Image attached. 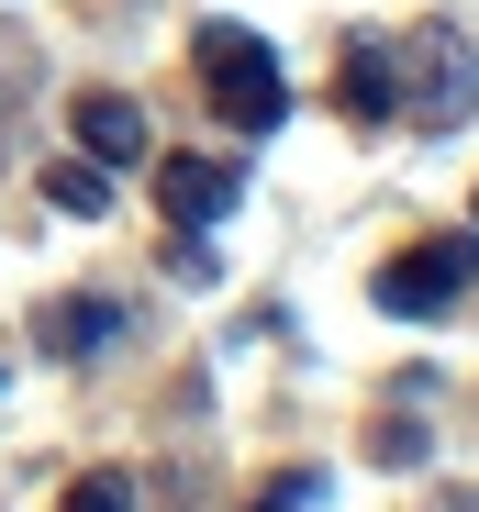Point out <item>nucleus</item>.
<instances>
[{
  "label": "nucleus",
  "instance_id": "4",
  "mask_svg": "<svg viewBox=\"0 0 479 512\" xmlns=\"http://www.w3.org/2000/svg\"><path fill=\"white\" fill-rule=\"evenodd\" d=\"M156 212H168L179 234L223 223V212H234V167H223V156H156Z\"/></svg>",
  "mask_w": 479,
  "mask_h": 512
},
{
  "label": "nucleus",
  "instance_id": "2",
  "mask_svg": "<svg viewBox=\"0 0 479 512\" xmlns=\"http://www.w3.org/2000/svg\"><path fill=\"white\" fill-rule=\"evenodd\" d=\"M201 78H212V112H223L234 134H279V123H290V78H279V56H268L246 23H212V34H201Z\"/></svg>",
  "mask_w": 479,
  "mask_h": 512
},
{
  "label": "nucleus",
  "instance_id": "12",
  "mask_svg": "<svg viewBox=\"0 0 479 512\" xmlns=\"http://www.w3.org/2000/svg\"><path fill=\"white\" fill-rule=\"evenodd\" d=\"M424 512H479V490H446V501H424Z\"/></svg>",
  "mask_w": 479,
  "mask_h": 512
},
{
  "label": "nucleus",
  "instance_id": "10",
  "mask_svg": "<svg viewBox=\"0 0 479 512\" xmlns=\"http://www.w3.org/2000/svg\"><path fill=\"white\" fill-rule=\"evenodd\" d=\"M368 457H379V468H413V457H424V423H379Z\"/></svg>",
  "mask_w": 479,
  "mask_h": 512
},
{
  "label": "nucleus",
  "instance_id": "9",
  "mask_svg": "<svg viewBox=\"0 0 479 512\" xmlns=\"http://www.w3.org/2000/svg\"><path fill=\"white\" fill-rule=\"evenodd\" d=\"M67 512H134V490H123L112 468H90V479H78V490H67Z\"/></svg>",
  "mask_w": 479,
  "mask_h": 512
},
{
  "label": "nucleus",
  "instance_id": "1",
  "mask_svg": "<svg viewBox=\"0 0 479 512\" xmlns=\"http://www.w3.org/2000/svg\"><path fill=\"white\" fill-rule=\"evenodd\" d=\"M479 112V56L446 34V23H413L402 45H390V123L413 134H457Z\"/></svg>",
  "mask_w": 479,
  "mask_h": 512
},
{
  "label": "nucleus",
  "instance_id": "3",
  "mask_svg": "<svg viewBox=\"0 0 479 512\" xmlns=\"http://www.w3.org/2000/svg\"><path fill=\"white\" fill-rule=\"evenodd\" d=\"M479 290V234H424L379 268V312H446Z\"/></svg>",
  "mask_w": 479,
  "mask_h": 512
},
{
  "label": "nucleus",
  "instance_id": "11",
  "mask_svg": "<svg viewBox=\"0 0 479 512\" xmlns=\"http://www.w3.org/2000/svg\"><path fill=\"white\" fill-rule=\"evenodd\" d=\"M301 501H324V468H312V479H301V468H290V479H268V501H257V512H301Z\"/></svg>",
  "mask_w": 479,
  "mask_h": 512
},
{
  "label": "nucleus",
  "instance_id": "6",
  "mask_svg": "<svg viewBox=\"0 0 479 512\" xmlns=\"http://www.w3.org/2000/svg\"><path fill=\"white\" fill-rule=\"evenodd\" d=\"M67 134H78V156H101V167H134L145 156V112L123 90H78L67 101Z\"/></svg>",
  "mask_w": 479,
  "mask_h": 512
},
{
  "label": "nucleus",
  "instance_id": "5",
  "mask_svg": "<svg viewBox=\"0 0 479 512\" xmlns=\"http://www.w3.org/2000/svg\"><path fill=\"white\" fill-rule=\"evenodd\" d=\"M112 334H123V301H112V290H67V301L34 312V346H45V357H101Z\"/></svg>",
  "mask_w": 479,
  "mask_h": 512
},
{
  "label": "nucleus",
  "instance_id": "8",
  "mask_svg": "<svg viewBox=\"0 0 479 512\" xmlns=\"http://www.w3.org/2000/svg\"><path fill=\"white\" fill-rule=\"evenodd\" d=\"M45 201H56V212H112V167H101V156H56V167H45Z\"/></svg>",
  "mask_w": 479,
  "mask_h": 512
},
{
  "label": "nucleus",
  "instance_id": "7",
  "mask_svg": "<svg viewBox=\"0 0 479 512\" xmlns=\"http://www.w3.org/2000/svg\"><path fill=\"white\" fill-rule=\"evenodd\" d=\"M335 112H346V123H390V45H346V67H335Z\"/></svg>",
  "mask_w": 479,
  "mask_h": 512
}]
</instances>
